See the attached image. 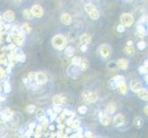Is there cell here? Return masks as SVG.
<instances>
[{
    "instance_id": "1",
    "label": "cell",
    "mask_w": 148,
    "mask_h": 138,
    "mask_svg": "<svg viewBox=\"0 0 148 138\" xmlns=\"http://www.w3.org/2000/svg\"><path fill=\"white\" fill-rule=\"evenodd\" d=\"M66 44H67V40L62 34H57L53 38L52 40V45L53 48L57 49L59 51L64 50L65 48Z\"/></svg>"
},
{
    "instance_id": "2",
    "label": "cell",
    "mask_w": 148,
    "mask_h": 138,
    "mask_svg": "<svg viewBox=\"0 0 148 138\" xmlns=\"http://www.w3.org/2000/svg\"><path fill=\"white\" fill-rule=\"evenodd\" d=\"M81 99L86 103H94L98 100V94L95 92H91L89 90H84L81 94Z\"/></svg>"
},
{
    "instance_id": "3",
    "label": "cell",
    "mask_w": 148,
    "mask_h": 138,
    "mask_svg": "<svg viewBox=\"0 0 148 138\" xmlns=\"http://www.w3.org/2000/svg\"><path fill=\"white\" fill-rule=\"evenodd\" d=\"M85 9H86V12L88 14V16L92 19H99V11L97 8L92 4H86L85 6Z\"/></svg>"
},
{
    "instance_id": "4",
    "label": "cell",
    "mask_w": 148,
    "mask_h": 138,
    "mask_svg": "<svg viewBox=\"0 0 148 138\" xmlns=\"http://www.w3.org/2000/svg\"><path fill=\"white\" fill-rule=\"evenodd\" d=\"M121 23L126 27H131L134 22V18L131 13H123L121 16Z\"/></svg>"
},
{
    "instance_id": "5",
    "label": "cell",
    "mask_w": 148,
    "mask_h": 138,
    "mask_svg": "<svg viewBox=\"0 0 148 138\" xmlns=\"http://www.w3.org/2000/svg\"><path fill=\"white\" fill-rule=\"evenodd\" d=\"M99 54H100L101 57L103 58H108L111 54V48L108 44H102L99 48Z\"/></svg>"
},
{
    "instance_id": "6",
    "label": "cell",
    "mask_w": 148,
    "mask_h": 138,
    "mask_svg": "<svg viewBox=\"0 0 148 138\" xmlns=\"http://www.w3.org/2000/svg\"><path fill=\"white\" fill-rule=\"evenodd\" d=\"M80 72H81V70L79 69L77 65H71L67 68V75L72 78H77L78 76L80 75Z\"/></svg>"
},
{
    "instance_id": "7",
    "label": "cell",
    "mask_w": 148,
    "mask_h": 138,
    "mask_svg": "<svg viewBox=\"0 0 148 138\" xmlns=\"http://www.w3.org/2000/svg\"><path fill=\"white\" fill-rule=\"evenodd\" d=\"M30 12H32V16L35 18H42L44 14V10L42 6L40 5H34V6L30 9Z\"/></svg>"
},
{
    "instance_id": "8",
    "label": "cell",
    "mask_w": 148,
    "mask_h": 138,
    "mask_svg": "<svg viewBox=\"0 0 148 138\" xmlns=\"http://www.w3.org/2000/svg\"><path fill=\"white\" fill-rule=\"evenodd\" d=\"M37 81V84L38 85H45L47 83V80H48V78L45 73L43 72H39L37 73V76H36V79Z\"/></svg>"
},
{
    "instance_id": "9",
    "label": "cell",
    "mask_w": 148,
    "mask_h": 138,
    "mask_svg": "<svg viewBox=\"0 0 148 138\" xmlns=\"http://www.w3.org/2000/svg\"><path fill=\"white\" fill-rule=\"evenodd\" d=\"M124 122H125L124 116L122 115V114H121V113H118L117 115H115L114 118H113V124L116 127L121 126L122 124H124Z\"/></svg>"
},
{
    "instance_id": "10",
    "label": "cell",
    "mask_w": 148,
    "mask_h": 138,
    "mask_svg": "<svg viewBox=\"0 0 148 138\" xmlns=\"http://www.w3.org/2000/svg\"><path fill=\"white\" fill-rule=\"evenodd\" d=\"M99 120H100L101 124H102V125H105V126L110 125V122H111V120H110V117H109L108 115H107V114H105L103 111H101L100 113H99Z\"/></svg>"
},
{
    "instance_id": "11",
    "label": "cell",
    "mask_w": 148,
    "mask_h": 138,
    "mask_svg": "<svg viewBox=\"0 0 148 138\" xmlns=\"http://www.w3.org/2000/svg\"><path fill=\"white\" fill-rule=\"evenodd\" d=\"M61 22L64 25H66V26L70 25L71 22H72V17H71V15L68 13L62 14V16H61Z\"/></svg>"
},
{
    "instance_id": "12",
    "label": "cell",
    "mask_w": 148,
    "mask_h": 138,
    "mask_svg": "<svg viewBox=\"0 0 148 138\" xmlns=\"http://www.w3.org/2000/svg\"><path fill=\"white\" fill-rule=\"evenodd\" d=\"M130 86H131L132 90L134 91V93H137V92H138L142 89V84L139 82L138 80H132V81H131Z\"/></svg>"
},
{
    "instance_id": "13",
    "label": "cell",
    "mask_w": 148,
    "mask_h": 138,
    "mask_svg": "<svg viewBox=\"0 0 148 138\" xmlns=\"http://www.w3.org/2000/svg\"><path fill=\"white\" fill-rule=\"evenodd\" d=\"M65 102V99L62 95H55L53 97V103L54 105H61Z\"/></svg>"
},
{
    "instance_id": "14",
    "label": "cell",
    "mask_w": 148,
    "mask_h": 138,
    "mask_svg": "<svg viewBox=\"0 0 148 138\" xmlns=\"http://www.w3.org/2000/svg\"><path fill=\"white\" fill-rule=\"evenodd\" d=\"M117 89H118L119 92L122 95H125L127 94V92H128V87L125 84V82H120L118 85H117Z\"/></svg>"
},
{
    "instance_id": "15",
    "label": "cell",
    "mask_w": 148,
    "mask_h": 138,
    "mask_svg": "<svg viewBox=\"0 0 148 138\" xmlns=\"http://www.w3.org/2000/svg\"><path fill=\"white\" fill-rule=\"evenodd\" d=\"M117 65H118V66L122 69V70H126L128 69L129 67V61L127 59H124V58H121L118 61V63H117Z\"/></svg>"
},
{
    "instance_id": "16",
    "label": "cell",
    "mask_w": 148,
    "mask_h": 138,
    "mask_svg": "<svg viewBox=\"0 0 148 138\" xmlns=\"http://www.w3.org/2000/svg\"><path fill=\"white\" fill-rule=\"evenodd\" d=\"M91 40H92V38L88 33H84L80 36V42L82 44H89L91 43Z\"/></svg>"
},
{
    "instance_id": "17",
    "label": "cell",
    "mask_w": 148,
    "mask_h": 138,
    "mask_svg": "<svg viewBox=\"0 0 148 138\" xmlns=\"http://www.w3.org/2000/svg\"><path fill=\"white\" fill-rule=\"evenodd\" d=\"M4 19L7 20V21H9L11 22L13 21V20L15 19V13L13 11H11V10H8V11H6L4 13Z\"/></svg>"
},
{
    "instance_id": "18",
    "label": "cell",
    "mask_w": 148,
    "mask_h": 138,
    "mask_svg": "<svg viewBox=\"0 0 148 138\" xmlns=\"http://www.w3.org/2000/svg\"><path fill=\"white\" fill-rule=\"evenodd\" d=\"M137 94H138L139 99H141L142 100H145V101L148 100V92L146 89L142 88L138 92H137Z\"/></svg>"
},
{
    "instance_id": "19",
    "label": "cell",
    "mask_w": 148,
    "mask_h": 138,
    "mask_svg": "<svg viewBox=\"0 0 148 138\" xmlns=\"http://www.w3.org/2000/svg\"><path fill=\"white\" fill-rule=\"evenodd\" d=\"M134 125L135 126V128L137 129H140L143 127V125H144V121H143V119L141 118L140 116H136L134 120Z\"/></svg>"
},
{
    "instance_id": "20",
    "label": "cell",
    "mask_w": 148,
    "mask_h": 138,
    "mask_svg": "<svg viewBox=\"0 0 148 138\" xmlns=\"http://www.w3.org/2000/svg\"><path fill=\"white\" fill-rule=\"evenodd\" d=\"M88 65H89V64H88V60H86V59H81L80 63L78 65V67H79V69L81 71H85V70H86L88 68Z\"/></svg>"
},
{
    "instance_id": "21",
    "label": "cell",
    "mask_w": 148,
    "mask_h": 138,
    "mask_svg": "<svg viewBox=\"0 0 148 138\" xmlns=\"http://www.w3.org/2000/svg\"><path fill=\"white\" fill-rule=\"evenodd\" d=\"M75 52V50L73 46H68V47H66L64 50V54L66 56H68V57H73Z\"/></svg>"
},
{
    "instance_id": "22",
    "label": "cell",
    "mask_w": 148,
    "mask_h": 138,
    "mask_svg": "<svg viewBox=\"0 0 148 138\" xmlns=\"http://www.w3.org/2000/svg\"><path fill=\"white\" fill-rule=\"evenodd\" d=\"M13 116V112L10 111L9 109H6L3 112V119L5 121H9L10 119L12 118Z\"/></svg>"
},
{
    "instance_id": "23",
    "label": "cell",
    "mask_w": 148,
    "mask_h": 138,
    "mask_svg": "<svg viewBox=\"0 0 148 138\" xmlns=\"http://www.w3.org/2000/svg\"><path fill=\"white\" fill-rule=\"evenodd\" d=\"M123 51H124V53L128 55H134L135 54V49L132 45H127L123 49Z\"/></svg>"
},
{
    "instance_id": "24",
    "label": "cell",
    "mask_w": 148,
    "mask_h": 138,
    "mask_svg": "<svg viewBox=\"0 0 148 138\" xmlns=\"http://www.w3.org/2000/svg\"><path fill=\"white\" fill-rule=\"evenodd\" d=\"M116 111V105L114 102H110L107 106V112L109 114H113L114 112Z\"/></svg>"
},
{
    "instance_id": "25",
    "label": "cell",
    "mask_w": 148,
    "mask_h": 138,
    "mask_svg": "<svg viewBox=\"0 0 148 138\" xmlns=\"http://www.w3.org/2000/svg\"><path fill=\"white\" fill-rule=\"evenodd\" d=\"M20 30H21L22 32H25V33H29V32H32V28L28 23H23L21 26H20Z\"/></svg>"
},
{
    "instance_id": "26",
    "label": "cell",
    "mask_w": 148,
    "mask_h": 138,
    "mask_svg": "<svg viewBox=\"0 0 148 138\" xmlns=\"http://www.w3.org/2000/svg\"><path fill=\"white\" fill-rule=\"evenodd\" d=\"M117 85H118V83H117L116 80L112 78L108 82V88L111 90H115V89H117Z\"/></svg>"
},
{
    "instance_id": "27",
    "label": "cell",
    "mask_w": 148,
    "mask_h": 138,
    "mask_svg": "<svg viewBox=\"0 0 148 138\" xmlns=\"http://www.w3.org/2000/svg\"><path fill=\"white\" fill-rule=\"evenodd\" d=\"M136 29H137V32H138L140 35H142V36H145L146 34V30H145V26H143L142 24L138 25V26L136 27Z\"/></svg>"
},
{
    "instance_id": "28",
    "label": "cell",
    "mask_w": 148,
    "mask_h": 138,
    "mask_svg": "<svg viewBox=\"0 0 148 138\" xmlns=\"http://www.w3.org/2000/svg\"><path fill=\"white\" fill-rule=\"evenodd\" d=\"M22 14H23V17L27 19H32L33 18L32 12H30V10H29V9H24Z\"/></svg>"
},
{
    "instance_id": "29",
    "label": "cell",
    "mask_w": 148,
    "mask_h": 138,
    "mask_svg": "<svg viewBox=\"0 0 148 138\" xmlns=\"http://www.w3.org/2000/svg\"><path fill=\"white\" fill-rule=\"evenodd\" d=\"M16 59H17V61H18V62H20V63H24L25 61H26V55L22 53L18 54L16 55Z\"/></svg>"
},
{
    "instance_id": "30",
    "label": "cell",
    "mask_w": 148,
    "mask_h": 138,
    "mask_svg": "<svg viewBox=\"0 0 148 138\" xmlns=\"http://www.w3.org/2000/svg\"><path fill=\"white\" fill-rule=\"evenodd\" d=\"M40 125L42 126V128H45V127L48 125V119L44 115L42 117H40Z\"/></svg>"
},
{
    "instance_id": "31",
    "label": "cell",
    "mask_w": 148,
    "mask_h": 138,
    "mask_svg": "<svg viewBox=\"0 0 148 138\" xmlns=\"http://www.w3.org/2000/svg\"><path fill=\"white\" fill-rule=\"evenodd\" d=\"M3 89H4L5 93H10V92H11V85H10L9 82H5Z\"/></svg>"
},
{
    "instance_id": "32",
    "label": "cell",
    "mask_w": 148,
    "mask_h": 138,
    "mask_svg": "<svg viewBox=\"0 0 148 138\" xmlns=\"http://www.w3.org/2000/svg\"><path fill=\"white\" fill-rule=\"evenodd\" d=\"M78 112L80 114H86V112H88V108H86V106L85 105H82V106H79L78 109H77Z\"/></svg>"
},
{
    "instance_id": "33",
    "label": "cell",
    "mask_w": 148,
    "mask_h": 138,
    "mask_svg": "<svg viewBox=\"0 0 148 138\" xmlns=\"http://www.w3.org/2000/svg\"><path fill=\"white\" fill-rule=\"evenodd\" d=\"M27 111L29 113H34L36 111V106L33 105V104H30L27 106Z\"/></svg>"
},
{
    "instance_id": "34",
    "label": "cell",
    "mask_w": 148,
    "mask_h": 138,
    "mask_svg": "<svg viewBox=\"0 0 148 138\" xmlns=\"http://www.w3.org/2000/svg\"><path fill=\"white\" fill-rule=\"evenodd\" d=\"M80 61H81V58L79 57V56H74L73 59H72V65H79L80 63Z\"/></svg>"
},
{
    "instance_id": "35",
    "label": "cell",
    "mask_w": 148,
    "mask_h": 138,
    "mask_svg": "<svg viewBox=\"0 0 148 138\" xmlns=\"http://www.w3.org/2000/svg\"><path fill=\"white\" fill-rule=\"evenodd\" d=\"M36 76H37L36 72H29L28 74V78L30 81H34L35 79H36Z\"/></svg>"
},
{
    "instance_id": "36",
    "label": "cell",
    "mask_w": 148,
    "mask_h": 138,
    "mask_svg": "<svg viewBox=\"0 0 148 138\" xmlns=\"http://www.w3.org/2000/svg\"><path fill=\"white\" fill-rule=\"evenodd\" d=\"M137 47H138L139 50H144V49H145V47H146L145 42H144V41H141V42H139L138 43H137Z\"/></svg>"
},
{
    "instance_id": "37",
    "label": "cell",
    "mask_w": 148,
    "mask_h": 138,
    "mask_svg": "<svg viewBox=\"0 0 148 138\" xmlns=\"http://www.w3.org/2000/svg\"><path fill=\"white\" fill-rule=\"evenodd\" d=\"M71 128H75V129H76V128H78V127L80 126V121H78V120H74L73 121V122H72V124H71Z\"/></svg>"
},
{
    "instance_id": "38",
    "label": "cell",
    "mask_w": 148,
    "mask_h": 138,
    "mask_svg": "<svg viewBox=\"0 0 148 138\" xmlns=\"http://www.w3.org/2000/svg\"><path fill=\"white\" fill-rule=\"evenodd\" d=\"M113 78L116 80V82L118 83V84H119L120 82H123V81H125L124 78H123L122 76H115Z\"/></svg>"
},
{
    "instance_id": "39",
    "label": "cell",
    "mask_w": 148,
    "mask_h": 138,
    "mask_svg": "<svg viewBox=\"0 0 148 138\" xmlns=\"http://www.w3.org/2000/svg\"><path fill=\"white\" fill-rule=\"evenodd\" d=\"M138 70H139V72L141 74H143V75H146L147 74V68L145 67V66H144V65L140 66V67L138 68Z\"/></svg>"
},
{
    "instance_id": "40",
    "label": "cell",
    "mask_w": 148,
    "mask_h": 138,
    "mask_svg": "<svg viewBox=\"0 0 148 138\" xmlns=\"http://www.w3.org/2000/svg\"><path fill=\"white\" fill-rule=\"evenodd\" d=\"M43 115H44V111H43L42 109H39V110H37V111H36V116H37V118H38V119H40V117H42Z\"/></svg>"
},
{
    "instance_id": "41",
    "label": "cell",
    "mask_w": 148,
    "mask_h": 138,
    "mask_svg": "<svg viewBox=\"0 0 148 138\" xmlns=\"http://www.w3.org/2000/svg\"><path fill=\"white\" fill-rule=\"evenodd\" d=\"M53 111L55 112V113H58V112H61L63 110H62V108H61V105H54Z\"/></svg>"
},
{
    "instance_id": "42",
    "label": "cell",
    "mask_w": 148,
    "mask_h": 138,
    "mask_svg": "<svg viewBox=\"0 0 148 138\" xmlns=\"http://www.w3.org/2000/svg\"><path fill=\"white\" fill-rule=\"evenodd\" d=\"M117 30H118L119 32H125V27L123 26L122 24H120V25H118V27H117Z\"/></svg>"
},
{
    "instance_id": "43",
    "label": "cell",
    "mask_w": 148,
    "mask_h": 138,
    "mask_svg": "<svg viewBox=\"0 0 148 138\" xmlns=\"http://www.w3.org/2000/svg\"><path fill=\"white\" fill-rule=\"evenodd\" d=\"M84 136L85 137H93V134L91 132H89V131H86L85 133V135Z\"/></svg>"
},
{
    "instance_id": "44",
    "label": "cell",
    "mask_w": 148,
    "mask_h": 138,
    "mask_svg": "<svg viewBox=\"0 0 148 138\" xmlns=\"http://www.w3.org/2000/svg\"><path fill=\"white\" fill-rule=\"evenodd\" d=\"M80 50L82 51V52H86V51L88 50V45H86V44H82V46H81Z\"/></svg>"
},
{
    "instance_id": "45",
    "label": "cell",
    "mask_w": 148,
    "mask_h": 138,
    "mask_svg": "<svg viewBox=\"0 0 148 138\" xmlns=\"http://www.w3.org/2000/svg\"><path fill=\"white\" fill-rule=\"evenodd\" d=\"M146 21H147V17H146V16H143V17L141 18V19L139 20V22H140V23L146 22Z\"/></svg>"
},
{
    "instance_id": "46",
    "label": "cell",
    "mask_w": 148,
    "mask_h": 138,
    "mask_svg": "<svg viewBox=\"0 0 148 138\" xmlns=\"http://www.w3.org/2000/svg\"><path fill=\"white\" fill-rule=\"evenodd\" d=\"M29 130H32L33 131V129L36 127V124H35V122H32L29 125Z\"/></svg>"
},
{
    "instance_id": "47",
    "label": "cell",
    "mask_w": 148,
    "mask_h": 138,
    "mask_svg": "<svg viewBox=\"0 0 148 138\" xmlns=\"http://www.w3.org/2000/svg\"><path fill=\"white\" fill-rule=\"evenodd\" d=\"M64 128V124H62V122H60V124H58V129H59L60 131H62Z\"/></svg>"
},
{
    "instance_id": "48",
    "label": "cell",
    "mask_w": 148,
    "mask_h": 138,
    "mask_svg": "<svg viewBox=\"0 0 148 138\" xmlns=\"http://www.w3.org/2000/svg\"><path fill=\"white\" fill-rule=\"evenodd\" d=\"M144 111H145V114L147 115L148 114V106H145V108H144Z\"/></svg>"
},
{
    "instance_id": "49",
    "label": "cell",
    "mask_w": 148,
    "mask_h": 138,
    "mask_svg": "<svg viewBox=\"0 0 148 138\" xmlns=\"http://www.w3.org/2000/svg\"><path fill=\"white\" fill-rule=\"evenodd\" d=\"M47 113H48V115H50V116H51V115H52L53 113H54V111H53V110H51V109H49V110L47 111Z\"/></svg>"
},
{
    "instance_id": "50",
    "label": "cell",
    "mask_w": 148,
    "mask_h": 138,
    "mask_svg": "<svg viewBox=\"0 0 148 138\" xmlns=\"http://www.w3.org/2000/svg\"><path fill=\"white\" fill-rule=\"evenodd\" d=\"M72 122H73V120H72V118L68 119V121H67V125L71 126V124H72Z\"/></svg>"
},
{
    "instance_id": "51",
    "label": "cell",
    "mask_w": 148,
    "mask_h": 138,
    "mask_svg": "<svg viewBox=\"0 0 148 138\" xmlns=\"http://www.w3.org/2000/svg\"><path fill=\"white\" fill-rule=\"evenodd\" d=\"M23 82H24L25 85H28V83H29V78H24V79H23Z\"/></svg>"
},
{
    "instance_id": "52",
    "label": "cell",
    "mask_w": 148,
    "mask_h": 138,
    "mask_svg": "<svg viewBox=\"0 0 148 138\" xmlns=\"http://www.w3.org/2000/svg\"><path fill=\"white\" fill-rule=\"evenodd\" d=\"M127 45H132V41H129V42L127 43Z\"/></svg>"
},
{
    "instance_id": "53",
    "label": "cell",
    "mask_w": 148,
    "mask_h": 138,
    "mask_svg": "<svg viewBox=\"0 0 148 138\" xmlns=\"http://www.w3.org/2000/svg\"><path fill=\"white\" fill-rule=\"evenodd\" d=\"M144 66H145V67L147 68V61H145V65H144Z\"/></svg>"
},
{
    "instance_id": "54",
    "label": "cell",
    "mask_w": 148,
    "mask_h": 138,
    "mask_svg": "<svg viewBox=\"0 0 148 138\" xmlns=\"http://www.w3.org/2000/svg\"><path fill=\"white\" fill-rule=\"evenodd\" d=\"M145 80L147 82V76H145Z\"/></svg>"
}]
</instances>
